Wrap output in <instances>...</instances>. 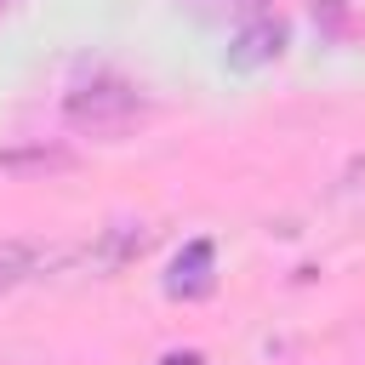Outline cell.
<instances>
[{"mask_svg": "<svg viewBox=\"0 0 365 365\" xmlns=\"http://www.w3.org/2000/svg\"><path fill=\"white\" fill-rule=\"evenodd\" d=\"M211 240H194L182 257H177V268H171V291H205L211 285Z\"/></svg>", "mask_w": 365, "mask_h": 365, "instance_id": "cell-4", "label": "cell"}, {"mask_svg": "<svg viewBox=\"0 0 365 365\" xmlns=\"http://www.w3.org/2000/svg\"><path fill=\"white\" fill-rule=\"evenodd\" d=\"M46 262H51V257H46L34 240H0V291H11V285H23V279H34Z\"/></svg>", "mask_w": 365, "mask_h": 365, "instance_id": "cell-3", "label": "cell"}, {"mask_svg": "<svg viewBox=\"0 0 365 365\" xmlns=\"http://www.w3.org/2000/svg\"><path fill=\"white\" fill-rule=\"evenodd\" d=\"M160 365H200V354H165Z\"/></svg>", "mask_w": 365, "mask_h": 365, "instance_id": "cell-5", "label": "cell"}, {"mask_svg": "<svg viewBox=\"0 0 365 365\" xmlns=\"http://www.w3.org/2000/svg\"><path fill=\"white\" fill-rule=\"evenodd\" d=\"M285 51V23H274V17H251V23H240V34H234V46H228V68H262V63H274Z\"/></svg>", "mask_w": 365, "mask_h": 365, "instance_id": "cell-2", "label": "cell"}, {"mask_svg": "<svg viewBox=\"0 0 365 365\" xmlns=\"http://www.w3.org/2000/svg\"><path fill=\"white\" fill-rule=\"evenodd\" d=\"M234 6H257V0H234Z\"/></svg>", "mask_w": 365, "mask_h": 365, "instance_id": "cell-6", "label": "cell"}, {"mask_svg": "<svg viewBox=\"0 0 365 365\" xmlns=\"http://www.w3.org/2000/svg\"><path fill=\"white\" fill-rule=\"evenodd\" d=\"M137 114H143V91L131 80L108 74V68L80 74L63 97V120L74 131H91V137H120V131H131Z\"/></svg>", "mask_w": 365, "mask_h": 365, "instance_id": "cell-1", "label": "cell"}]
</instances>
